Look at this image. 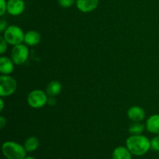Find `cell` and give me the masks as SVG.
Returning <instances> with one entry per match:
<instances>
[{
  "mask_svg": "<svg viewBox=\"0 0 159 159\" xmlns=\"http://www.w3.org/2000/svg\"><path fill=\"white\" fill-rule=\"evenodd\" d=\"M126 147L134 156H143L151 149V140L142 134L130 135L126 140Z\"/></svg>",
  "mask_w": 159,
  "mask_h": 159,
  "instance_id": "cell-1",
  "label": "cell"
},
{
  "mask_svg": "<svg viewBox=\"0 0 159 159\" xmlns=\"http://www.w3.org/2000/svg\"><path fill=\"white\" fill-rule=\"evenodd\" d=\"M2 152L6 159H24L27 153L24 146L12 141L3 143Z\"/></svg>",
  "mask_w": 159,
  "mask_h": 159,
  "instance_id": "cell-2",
  "label": "cell"
},
{
  "mask_svg": "<svg viewBox=\"0 0 159 159\" xmlns=\"http://www.w3.org/2000/svg\"><path fill=\"white\" fill-rule=\"evenodd\" d=\"M25 34L23 30L18 26L11 25L6 28L3 33V37L9 45L20 44L24 43Z\"/></svg>",
  "mask_w": 159,
  "mask_h": 159,
  "instance_id": "cell-3",
  "label": "cell"
},
{
  "mask_svg": "<svg viewBox=\"0 0 159 159\" xmlns=\"http://www.w3.org/2000/svg\"><path fill=\"white\" fill-rule=\"evenodd\" d=\"M17 82L10 75H1L0 76V96L7 97L16 92Z\"/></svg>",
  "mask_w": 159,
  "mask_h": 159,
  "instance_id": "cell-4",
  "label": "cell"
},
{
  "mask_svg": "<svg viewBox=\"0 0 159 159\" xmlns=\"http://www.w3.org/2000/svg\"><path fill=\"white\" fill-rule=\"evenodd\" d=\"M48 96L41 89H34L28 94L27 102L34 109H40L48 103Z\"/></svg>",
  "mask_w": 159,
  "mask_h": 159,
  "instance_id": "cell-5",
  "label": "cell"
},
{
  "mask_svg": "<svg viewBox=\"0 0 159 159\" xmlns=\"http://www.w3.org/2000/svg\"><path fill=\"white\" fill-rule=\"evenodd\" d=\"M29 49L27 45L25 43H20L13 46L11 51V59L16 65H23L29 57Z\"/></svg>",
  "mask_w": 159,
  "mask_h": 159,
  "instance_id": "cell-6",
  "label": "cell"
},
{
  "mask_svg": "<svg viewBox=\"0 0 159 159\" xmlns=\"http://www.w3.org/2000/svg\"><path fill=\"white\" fill-rule=\"evenodd\" d=\"M25 2L23 0H8L7 12L11 16H16L24 12Z\"/></svg>",
  "mask_w": 159,
  "mask_h": 159,
  "instance_id": "cell-7",
  "label": "cell"
},
{
  "mask_svg": "<svg viewBox=\"0 0 159 159\" xmlns=\"http://www.w3.org/2000/svg\"><path fill=\"white\" fill-rule=\"evenodd\" d=\"M99 0H76L78 9L82 12H91L98 7Z\"/></svg>",
  "mask_w": 159,
  "mask_h": 159,
  "instance_id": "cell-8",
  "label": "cell"
},
{
  "mask_svg": "<svg viewBox=\"0 0 159 159\" xmlns=\"http://www.w3.org/2000/svg\"><path fill=\"white\" fill-rule=\"evenodd\" d=\"M127 117L132 122H141L145 118V111L138 106H134L127 110Z\"/></svg>",
  "mask_w": 159,
  "mask_h": 159,
  "instance_id": "cell-9",
  "label": "cell"
},
{
  "mask_svg": "<svg viewBox=\"0 0 159 159\" xmlns=\"http://www.w3.org/2000/svg\"><path fill=\"white\" fill-rule=\"evenodd\" d=\"M145 127L151 134L159 135V114H153L149 116L146 121Z\"/></svg>",
  "mask_w": 159,
  "mask_h": 159,
  "instance_id": "cell-10",
  "label": "cell"
},
{
  "mask_svg": "<svg viewBox=\"0 0 159 159\" xmlns=\"http://www.w3.org/2000/svg\"><path fill=\"white\" fill-rule=\"evenodd\" d=\"M14 62L9 57L2 56L0 57V72L2 75H10L14 71Z\"/></svg>",
  "mask_w": 159,
  "mask_h": 159,
  "instance_id": "cell-11",
  "label": "cell"
},
{
  "mask_svg": "<svg viewBox=\"0 0 159 159\" xmlns=\"http://www.w3.org/2000/svg\"><path fill=\"white\" fill-rule=\"evenodd\" d=\"M41 40V36L40 33L36 30H29L25 33L24 43L27 46L34 47L38 44Z\"/></svg>",
  "mask_w": 159,
  "mask_h": 159,
  "instance_id": "cell-12",
  "label": "cell"
},
{
  "mask_svg": "<svg viewBox=\"0 0 159 159\" xmlns=\"http://www.w3.org/2000/svg\"><path fill=\"white\" fill-rule=\"evenodd\" d=\"M112 158L113 159H132L133 155L129 151L127 147L124 146H118L112 153Z\"/></svg>",
  "mask_w": 159,
  "mask_h": 159,
  "instance_id": "cell-13",
  "label": "cell"
},
{
  "mask_svg": "<svg viewBox=\"0 0 159 159\" xmlns=\"http://www.w3.org/2000/svg\"><path fill=\"white\" fill-rule=\"evenodd\" d=\"M62 90V85L58 81H51L48 84L46 88V93L49 97H55L58 96Z\"/></svg>",
  "mask_w": 159,
  "mask_h": 159,
  "instance_id": "cell-14",
  "label": "cell"
},
{
  "mask_svg": "<svg viewBox=\"0 0 159 159\" xmlns=\"http://www.w3.org/2000/svg\"><path fill=\"white\" fill-rule=\"evenodd\" d=\"M39 145H40V141L38 138L35 136H30L27 138L23 144L25 149L29 153L35 152L39 148Z\"/></svg>",
  "mask_w": 159,
  "mask_h": 159,
  "instance_id": "cell-15",
  "label": "cell"
},
{
  "mask_svg": "<svg viewBox=\"0 0 159 159\" xmlns=\"http://www.w3.org/2000/svg\"><path fill=\"white\" fill-rule=\"evenodd\" d=\"M146 128L145 125L141 124V122H134L129 127V133L131 135H138L142 134L143 131Z\"/></svg>",
  "mask_w": 159,
  "mask_h": 159,
  "instance_id": "cell-16",
  "label": "cell"
},
{
  "mask_svg": "<svg viewBox=\"0 0 159 159\" xmlns=\"http://www.w3.org/2000/svg\"><path fill=\"white\" fill-rule=\"evenodd\" d=\"M151 149L159 152V135H156L151 140Z\"/></svg>",
  "mask_w": 159,
  "mask_h": 159,
  "instance_id": "cell-17",
  "label": "cell"
},
{
  "mask_svg": "<svg viewBox=\"0 0 159 159\" xmlns=\"http://www.w3.org/2000/svg\"><path fill=\"white\" fill-rule=\"evenodd\" d=\"M8 44H9V43H8L7 41L5 40L3 36H1V37H0V54H3L6 51H7Z\"/></svg>",
  "mask_w": 159,
  "mask_h": 159,
  "instance_id": "cell-18",
  "label": "cell"
},
{
  "mask_svg": "<svg viewBox=\"0 0 159 159\" xmlns=\"http://www.w3.org/2000/svg\"><path fill=\"white\" fill-rule=\"evenodd\" d=\"M58 4L61 7L70 8L74 5L75 0H58Z\"/></svg>",
  "mask_w": 159,
  "mask_h": 159,
  "instance_id": "cell-19",
  "label": "cell"
},
{
  "mask_svg": "<svg viewBox=\"0 0 159 159\" xmlns=\"http://www.w3.org/2000/svg\"><path fill=\"white\" fill-rule=\"evenodd\" d=\"M7 11V2L6 0H0V16H2Z\"/></svg>",
  "mask_w": 159,
  "mask_h": 159,
  "instance_id": "cell-20",
  "label": "cell"
},
{
  "mask_svg": "<svg viewBox=\"0 0 159 159\" xmlns=\"http://www.w3.org/2000/svg\"><path fill=\"white\" fill-rule=\"evenodd\" d=\"M8 27L7 26V21L5 20H0V33H4V31L6 30V28Z\"/></svg>",
  "mask_w": 159,
  "mask_h": 159,
  "instance_id": "cell-21",
  "label": "cell"
},
{
  "mask_svg": "<svg viewBox=\"0 0 159 159\" xmlns=\"http://www.w3.org/2000/svg\"><path fill=\"white\" fill-rule=\"evenodd\" d=\"M6 123H7V120H6V118L3 116H0V129H3L6 125Z\"/></svg>",
  "mask_w": 159,
  "mask_h": 159,
  "instance_id": "cell-22",
  "label": "cell"
},
{
  "mask_svg": "<svg viewBox=\"0 0 159 159\" xmlns=\"http://www.w3.org/2000/svg\"><path fill=\"white\" fill-rule=\"evenodd\" d=\"M48 105L50 106H54L56 104V99H54V97H49L48 96Z\"/></svg>",
  "mask_w": 159,
  "mask_h": 159,
  "instance_id": "cell-23",
  "label": "cell"
},
{
  "mask_svg": "<svg viewBox=\"0 0 159 159\" xmlns=\"http://www.w3.org/2000/svg\"><path fill=\"white\" fill-rule=\"evenodd\" d=\"M5 107V103H4V101H3L2 97L0 98V112H2L4 109Z\"/></svg>",
  "mask_w": 159,
  "mask_h": 159,
  "instance_id": "cell-24",
  "label": "cell"
},
{
  "mask_svg": "<svg viewBox=\"0 0 159 159\" xmlns=\"http://www.w3.org/2000/svg\"><path fill=\"white\" fill-rule=\"evenodd\" d=\"M24 159H37V158H34V157L33 156H30V155H26V156L24 158Z\"/></svg>",
  "mask_w": 159,
  "mask_h": 159,
  "instance_id": "cell-25",
  "label": "cell"
},
{
  "mask_svg": "<svg viewBox=\"0 0 159 159\" xmlns=\"http://www.w3.org/2000/svg\"><path fill=\"white\" fill-rule=\"evenodd\" d=\"M7 1H8V0H7Z\"/></svg>",
  "mask_w": 159,
  "mask_h": 159,
  "instance_id": "cell-26",
  "label": "cell"
}]
</instances>
